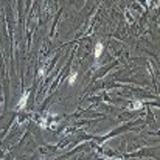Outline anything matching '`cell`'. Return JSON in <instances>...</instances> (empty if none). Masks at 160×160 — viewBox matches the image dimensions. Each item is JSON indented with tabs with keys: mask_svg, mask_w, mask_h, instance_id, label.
I'll list each match as a JSON object with an SVG mask.
<instances>
[{
	"mask_svg": "<svg viewBox=\"0 0 160 160\" xmlns=\"http://www.w3.org/2000/svg\"><path fill=\"white\" fill-rule=\"evenodd\" d=\"M26 101H28V92H25L24 95H22L20 101H19V104H17V110L25 109V106H26Z\"/></svg>",
	"mask_w": 160,
	"mask_h": 160,
	"instance_id": "1",
	"label": "cell"
},
{
	"mask_svg": "<svg viewBox=\"0 0 160 160\" xmlns=\"http://www.w3.org/2000/svg\"><path fill=\"white\" fill-rule=\"evenodd\" d=\"M101 53H103V44L98 42V44H96V47H95V58H100V56H101Z\"/></svg>",
	"mask_w": 160,
	"mask_h": 160,
	"instance_id": "2",
	"label": "cell"
},
{
	"mask_svg": "<svg viewBox=\"0 0 160 160\" xmlns=\"http://www.w3.org/2000/svg\"><path fill=\"white\" fill-rule=\"evenodd\" d=\"M76 78H78V73H75V71H73V73L70 75V78H69V84H70V86H71V84H75Z\"/></svg>",
	"mask_w": 160,
	"mask_h": 160,
	"instance_id": "3",
	"label": "cell"
},
{
	"mask_svg": "<svg viewBox=\"0 0 160 160\" xmlns=\"http://www.w3.org/2000/svg\"><path fill=\"white\" fill-rule=\"evenodd\" d=\"M140 107H141L140 101H137V103H134V104H131V106H129V109H140Z\"/></svg>",
	"mask_w": 160,
	"mask_h": 160,
	"instance_id": "4",
	"label": "cell"
}]
</instances>
